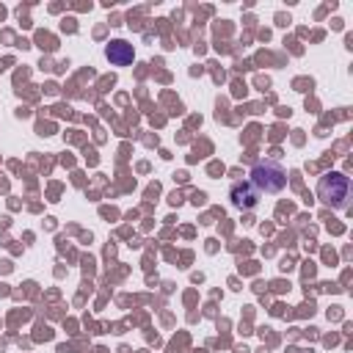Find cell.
<instances>
[{
  "label": "cell",
  "instance_id": "obj_1",
  "mask_svg": "<svg viewBox=\"0 0 353 353\" xmlns=\"http://www.w3.org/2000/svg\"><path fill=\"white\" fill-rule=\"evenodd\" d=\"M350 179L339 171H331L325 176H320V185H317V199L331 207V210H345L350 204Z\"/></svg>",
  "mask_w": 353,
  "mask_h": 353
},
{
  "label": "cell",
  "instance_id": "obj_2",
  "mask_svg": "<svg viewBox=\"0 0 353 353\" xmlns=\"http://www.w3.org/2000/svg\"><path fill=\"white\" fill-rule=\"evenodd\" d=\"M248 176H251V185H254L256 190H265V193H279V190H284V185H287V171H284L279 163H273V160L256 163Z\"/></svg>",
  "mask_w": 353,
  "mask_h": 353
},
{
  "label": "cell",
  "instance_id": "obj_3",
  "mask_svg": "<svg viewBox=\"0 0 353 353\" xmlns=\"http://www.w3.org/2000/svg\"><path fill=\"white\" fill-rule=\"evenodd\" d=\"M229 196H232V204L240 207V210H251L259 201V190L251 182H234L232 190H229Z\"/></svg>",
  "mask_w": 353,
  "mask_h": 353
},
{
  "label": "cell",
  "instance_id": "obj_4",
  "mask_svg": "<svg viewBox=\"0 0 353 353\" xmlns=\"http://www.w3.org/2000/svg\"><path fill=\"white\" fill-rule=\"evenodd\" d=\"M105 55H108V61H110L113 66H127V63H132V58H135L132 44H127V41H110L108 50H105Z\"/></svg>",
  "mask_w": 353,
  "mask_h": 353
}]
</instances>
